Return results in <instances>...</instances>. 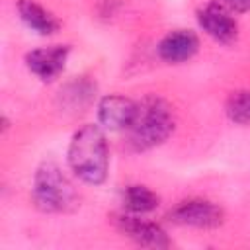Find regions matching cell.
<instances>
[{
    "label": "cell",
    "instance_id": "6da1fadb",
    "mask_svg": "<svg viewBox=\"0 0 250 250\" xmlns=\"http://www.w3.org/2000/svg\"><path fill=\"white\" fill-rule=\"evenodd\" d=\"M68 166L86 184H102L109 170V148L98 125L80 127L68 145Z\"/></svg>",
    "mask_w": 250,
    "mask_h": 250
},
{
    "label": "cell",
    "instance_id": "7a4b0ae2",
    "mask_svg": "<svg viewBox=\"0 0 250 250\" xmlns=\"http://www.w3.org/2000/svg\"><path fill=\"white\" fill-rule=\"evenodd\" d=\"M176 117L168 102L150 96L137 104V113L127 129L129 145L135 150H148L162 145L174 131Z\"/></svg>",
    "mask_w": 250,
    "mask_h": 250
},
{
    "label": "cell",
    "instance_id": "3957f363",
    "mask_svg": "<svg viewBox=\"0 0 250 250\" xmlns=\"http://www.w3.org/2000/svg\"><path fill=\"white\" fill-rule=\"evenodd\" d=\"M33 203L43 213H68L78 205V193L55 162H43L33 176Z\"/></svg>",
    "mask_w": 250,
    "mask_h": 250
},
{
    "label": "cell",
    "instance_id": "277c9868",
    "mask_svg": "<svg viewBox=\"0 0 250 250\" xmlns=\"http://www.w3.org/2000/svg\"><path fill=\"white\" fill-rule=\"evenodd\" d=\"M168 219L180 227L215 229L223 223V209L209 199H186L168 213Z\"/></svg>",
    "mask_w": 250,
    "mask_h": 250
},
{
    "label": "cell",
    "instance_id": "5b68a950",
    "mask_svg": "<svg viewBox=\"0 0 250 250\" xmlns=\"http://www.w3.org/2000/svg\"><path fill=\"white\" fill-rule=\"evenodd\" d=\"M197 21L209 37L225 45L232 43L238 35V23L230 16V10L225 4H217V2L207 4L197 12Z\"/></svg>",
    "mask_w": 250,
    "mask_h": 250
},
{
    "label": "cell",
    "instance_id": "8992f818",
    "mask_svg": "<svg viewBox=\"0 0 250 250\" xmlns=\"http://www.w3.org/2000/svg\"><path fill=\"white\" fill-rule=\"evenodd\" d=\"M68 53H70V47L66 45H51V47L35 49L25 55V64L37 78L49 82L62 72Z\"/></svg>",
    "mask_w": 250,
    "mask_h": 250
},
{
    "label": "cell",
    "instance_id": "52a82bcc",
    "mask_svg": "<svg viewBox=\"0 0 250 250\" xmlns=\"http://www.w3.org/2000/svg\"><path fill=\"white\" fill-rule=\"evenodd\" d=\"M135 113L137 104L119 94L105 96L98 104V119L102 127L109 131H127L135 119Z\"/></svg>",
    "mask_w": 250,
    "mask_h": 250
},
{
    "label": "cell",
    "instance_id": "ba28073f",
    "mask_svg": "<svg viewBox=\"0 0 250 250\" xmlns=\"http://www.w3.org/2000/svg\"><path fill=\"white\" fill-rule=\"evenodd\" d=\"M115 225L125 236H129L131 240H135L141 246H150V248H168L170 246L166 232L156 223L139 219L135 215H119V217H115Z\"/></svg>",
    "mask_w": 250,
    "mask_h": 250
},
{
    "label": "cell",
    "instance_id": "9c48e42d",
    "mask_svg": "<svg viewBox=\"0 0 250 250\" xmlns=\"http://www.w3.org/2000/svg\"><path fill=\"white\" fill-rule=\"evenodd\" d=\"M199 49V39L193 31L176 29L164 35L158 43V55L166 62H186Z\"/></svg>",
    "mask_w": 250,
    "mask_h": 250
},
{
    "label": "cell",
    "instance_id": "30bf717a",
    "mask_svg": "<svg viewBox=\"0 0 250 250\" xmlns=\"http://www.w3.org/2000/svg\"><path fill=\"white\" fill-rule=\"evenodd\" d=\"M16 8H18L21 21L39 35H53L61 27L59 20L35 0H20Z\"/></svg>",
    "mask_w": 250,
    "mask_h": 250
},
{
    "label": "cell",
    "instance_id": "8fae6325",
    "mask_svg": "<svg viewBox=\"0 0 250 250\" xmlns=\"http://www.w3.org/2000/svg\"><path fill=\"white\" fill-rule=\"evenodd\" d=\"M123 203L133 215H145L156 209L158 195L146 186H129L123 193Z\"/></svg>",
    "mask_w": 250,
    "mask_h": 250
},
{
    "label": "cell",
    "instance_id": "7c38bea8",
    "mask_svg": "<svg viewBox=\"0 0 250 250\" xmlns=\"http://www.w3.org/2000/svg\"><path fill=\"white\" fill-rule=\"evenodd\" d=\"M225 111L230 121L238 125H250V90L232 92L225 104Z\"/></svg>",
    "mask_w": 250,
    "mask_h": 250
},
{
    "label": "cell",
    "instance_id": "4fadbf2b",
    "mask_svg": "<svg viewBox=\"0 0 250 250\" xmlns=\"http://www.w3.org/2000/svg\"><path fill=\"white\" fill-rule=\"evenodd\" d=\"M92 94H94V84L88 80H74L64 90H61V98L72 109L86 105L92 100Z\"/></svg>",
    "mask_w": 250,
    "mask_h": 250
},
{
    "label": "cell",
    "instance_id": "5bb4252c",
    "mask_svg": "<svg viewBox=\"0 0 250 250\" xmlns=\"http://www.w3.org/2000/svg\"><path fill=\"white\" fill-rule=\"evenodd\" d=\"M223 4L230 12H248L250 10V0H223Z\"/></svg>",
    "mask_w": 250,
    "mask_h": 250
}]
</instances>
